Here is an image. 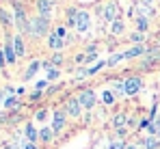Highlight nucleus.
I'll use <instances>...</instances> for the list:
<instances>
[{"instance_id": "nucleus-33", "label": "nucleus", "mask_w": 160, "mask_h": 149, "mask_svg": "<svg viewBox=\"0 0 160 149\" xmlns=\"http://www.w3.org/2000/svg\"><path fill=\"white\" fill-rule=\"evenodd\" d=\"M110 149H126V143H121V141H115V143L110 145Z\"/></svg>"}, {"instance_id": "nucleus-17", "label": "nucleus", "mask_w": 160, "mask_h": 149, "mask_svg": "<svg viewBox=\"0 0 160 149\" xmlns=\"http://www.w3.org/2000/svg\"><path fill=\"white\" fill-rule=\"evenodd\" d=\"M126 123H128V117H126V112H117V115H115V119H112V125L119 130V127H126Z\"/></svg>"}, {"instance_id": "nucleus-16", "label": "nucleus", "mask_w": 160, "mask_h": 149, "mask_svg": "<svg viewBox=\"0 0 160 149\" xmlns=\"http://www.w3.org/2000/svg\"><path fill=\"white\" fill-rule=\"evenodd\" d=\"M0 22H2L4 26H13L15 24V20L11 17V13H9L7 9H2V7H0Z\"/></svg>"}, {"instance_id": "nucleus-30", "label": "nucleus", "mask_w": 160, "mask_h": 149, "mask_svg": "<svg viewBox=\"0 0 160 149\" xmlns=\"http://www.w3.org/2000/svg\"><path fill=\"white\" fill-rule=\"evenodd\" d=\"M130 39H132V41L136 43V46H138V43H143V32H134V35L130 37Z\"/></svg>"}, {"instance_id": "nucleus-39", "label": "nucleus", "mask_w": 160, "mask_h": 149, "mask_svg": "<svg viewBox=\"0 0 160 149\" xmlns=\"http://www.w3.org/2000/svg\"><path fill=\"white\" fill-rule=\"evenodd\" d=\"M39 97H41V91H35V93L30 95V99H39Z\"/></svg>"}, {"instance_id": "nucleus-40", "label": "nucleus", "mask_w": 160, "mask_h": 149, "mask_svg": "<svg viewBox=\"0 0 160 149\" xmlns=\"http://www.w3.org/2000/svg\"><path fill=\"white\" fill-rule=\"evenodd\" d=\"M76 61H78V63H82V61H87V56H84V54H78V56H76Z\"/></svg>"}, {"instance_id": "nucleus-26", "label": "nucleus", "mask_w": 160, "mask_h": 149, "mask_svg": "<svg viewBox=\"0 0 160 149\" xmlns=\"http://www.w3.org/2000/svg\"><path fill=\"white\" fill-rule=\"evenodd\" d=\"M102 102H104L106 106H110V104L115 102V95H112L110 91H104V93H102Z\"/></svg>"}, {"instance_id": "nucleus-11", "label": "nucleus", "mask_w": 160, "mask_h": 149, "mask_svg": "<svg viewBox=\"0 0 160 149\" xmlns=\"http://www.w3.org/2000/svg\"><path fill=\"white\" fill-rule=\"evenodd\" d=\"M48 46H50L52 50H56V52H58V50L65 46V41H63V39H61L56 32H50V37H48Z\"/></svg>"}, {"instance_id": "nucleus-23", "label": "nucleus", "mask_w": 160, "mask_h": 149, "mask_svg": "<svg viewBox=\"0 0 160 149\" xmlns=\"http://www.w3.org/2000/svg\"><path fill=\"white\" fill-rule=\"evenodd\" d=\"M52 136H54V130H52V127H43V130H39V138H41V141H46V143H48V141H52Z\"/></svg>"}, {"instance_id": "nucleus-42", "label": "nucleus", "mask_w": 160, "mask_h": 149, "mask_svg": "<svg viewBox=\"0 0 160 149\" xmlns=\"http://www.w3.org/2000/svg\"><path fill=\"white\" fill-rule=\"evenodd\" d=\"M126 149H136V147H134V145H126Z\"/></svg>"}, {"instance_id": "nucleus-25", "label": "nucleus", "mask_w": 160, "mask_h": 149, "mask_svg": "<svg viewBox=\"0 0 160 149\" xmlns=\"http://www.w3.org/2000/svg\"><path fill=\"white\" fill-rule=\"evenodd\" d=\"M121 61H126V56H123V52H119V54H115V56H110L106 61V65L108 67H115L117 63H121Z\"/></svg>"}, {"instance_id": "nucleus-15", "label": "nucleus", "mask_w": 160, "mask_h": 149, "mask_svg": "<svg viewBox=\"0 0 160 149\" xmlns=\"http://www.w3.org/2000/svg\"><path fill=\"white\" fill-rule=\"evenodd\" d=\"M39 67H41V63H39V61H32V63L28 65L26 74H24V80H30L32 76H35V74H37V72H39Z\"/></svg>"}, {"instance_id": "nucleus-9", "label": "nucleus", "mask_w": 160, "mask_h": 149, "mask_svg": "<svg viewBox=\"0 0 160 149\" xmlns=\"http://www.w3.org/2000/svg\"><path fill=\"white\" fill-rule=\"evenodd\" d=\"M80 102L76 97H69L67 102H65V112L67 115H72V117H80Z\"/></svg>"}, {"instance_id": "nucleus-19", "label": "nucleus", "mask_w": 160, "mask_h": 149, "mask_svg": "<svg viewBox=\"0 0 160 149\" xmlns=\"http://www.w3.org/2000/svg\"><path fill=\"white\" fill-rule=\"evenodd\" d=\"M143 147H145V149H158L160 147L158 136H147V138L143 141Z\"/></svg>"}, {"instance_id": "nucleus-12", "label": "nucleus", "mask_w": 160, "mask_h": 149, "mask_svg": "<svg viewBox=\"0 0 160 149\" xmlns=\"http://www.w3.org/2000/svg\"><path fill=\"white\" fill-rule=\"evenodd\" d=\"M13 48H15V54H18V58H22V56L26 54V48H24V39H22L20 35H15V37H13Z\"/></svg>"}, {"instance_id": "nucleus-14", "label": "nucleus", "mask_w": 160, "mask_h": 149, "mask_svg": "<svg viewBox=\"0 0 160 149\" xmlns=\"http://www.w3.org/2000/svg\"><path fill=\"white\" fill-rule=\"evenodd\" d=\"M24 134H26L28 143H37V138H39V132L35 130V125H32V123H26V130H24Z\"/></svg>"}, {"instance_id": "nucleus-37", "label": "nucleus", "mask_w": 160, "mask_h": 149, "mask_svg": "<svg viewBox=\"0 0 160 149\" xmlns=\"http://www.w3.org/2000/svg\"><path fill=\"white\" fill-rule=\"evenodd\" d=\"M7 65V58H4V52L0 50V67H4Z\"/></svg>"}, {"instance_id": "nucleus-7", "label": "nucleus", "mask_w": 160, "mask_h": 149, "mask_svg": "<svg viewBox=\"0 0 160 149\" xmlns=\"http://www.w3.org/2000/svg\"><path fill=\"white\" fill-rule=\"evenodd\" d=\"M141 87H143V80L141 78H136V76L128 78L126 80V95H136L141 91Z\"/></svg>"}, {"instance_id": "nucleus-21", "label": "nucleus", "mask_w": 160, "mask_h": 149, "mask_svg": "<svg viewBox=\"0 0 160 149\" xmlns=\"http://www.w3.org/2000/svg\"><path fill=\"white\" fill-rule=\"evenodd\" d=\"M136 11H141V15H156V11L149 7V4H145V2H138V7H136Z\"/></svg>"}, {"instance_id": "nucleus-20", "label": "nucleus", "mask_w": 160, "mask_h": 149, "mask_svg": "<svg viewBox=\"0 0 160 149\" xmlns=\"http://www.w3.org/2000/svg\"><path fill=\"white\" fill-rule=\"evenodd\" d=\"M136 28H138V32H145L149 28V22H147L145 15H136Z\"/></svg>"}, {"instance_id": "nucleus-18", "label": "nucleus", "mask_w": 160, "mask_h": 149, "mask_svg": "<svg viewBox=\"0 0 160 149\" xmlns=\"http://www.w3.org/2000/svg\"><path fill=\"white\" fill-rule=\"evenodd\" d=\"M123 28H126V22L119 17V20H115V22H112V26H110V32H112V35H121V32H123Z\"/></svg>"}, {"instance_id": "nucleus-35", "label": "nucleus", "mask_w": 160, "mask_h": 149, "mask_svg": "<svg viewBox=\"0 0 160 149\" xmlns=\"http://www.w3.org/2000/svg\"><path fill=\"white\" fill-rule=\"evenodd\" d=\"M56 35L63 39V37H65V28H63V26H58V28H56Z\"/></svg>"}, {"instance_id": "nucleus-3", "label": "nucleus", "mask_w": 160, "mask_h": 149, "mask_svg": "<svg viewBox=\"0 0 160 149\" xmlns=\"http://www.w3.org/2000/svg\"><path fill=\"white\" fill-rule=\"evenodd\" d=\"M102 17L106 20V22H115V20H119V7H117V2H106L104 7H102Z\"/></svg>"}, {"instance_id": "nucleus-6", "label": "nucleus", "mask_w": 160, "mask_h": 149, "mask_svg": "<svg viewBox=\"0 0 160 149\" xmlns=\"http://www.w3.org/2000/svg\"><path fill=\"white\" fill-rule=\"evenodd\" d=\"M89 26H91V15H89V11H80L78 20H76V30H78V32H87Z\"/></svg>"}, {"instance_id": "nucleus-10", "label": "nucleus", "mask_w": 160, "mask_h": 149, "mask_svg": "<svg viewBox=\"0 0 160 149\" xmlns=\"http://www.w3.org/2000/svg\"><path fill=\"white\" fill-rule=\"evenodd\" d=\"M65 115H67V112H63V110H56V112H54V119H52L54 134H58V132L65 127Z\"/></svg>"}, {"instance_id": "nucleus-5", "label": "nucleus", "mask_w": 160, "mask_h": 149, "mask_svg": "<svg viewBox=\"0 0 160 149\" xmlns=\"http://www.w3.org/2000/svg\"><path fill=\"white\" fill-rule=\"evenodd\" d=\"M78 102H80L82 108H93V106H95V93H93L91 89H84L78 95Z\"/></svg>"}, {"instance_id": "nucleus-13", "label": "nucleus", "mask_w": 160, "mask_h": 149, "mask_svg": "<svg viewBox=\"0 0 160 149\" xmlns=\"http://www.w3.org/2000/svg\"><path fill=\"white\" fill-rule=\"evenodd\" d=\"M143 54H145V46H143V43H138V46H134V48H130V50H126V52H123V56H126V58L143 56Z\"/></svg>"}, {"instance_id": "nucleus-1", "label": "nucleus", "mask_w": 160, "mask_h": 149, "mask_svg": "<svg viewBox=\"0 0 160 149\" xmlns=\"http://www.w3.org/2000/svg\"><path fill=\"white\" fill-rule=\"evenodd\" d=\"M48 30H50V20H46V17H41V15L28 20L26 32L32 39H39V37H43V35H48Z\"/></svg>"}, {"instance_id": "nucleus-41", "label": "nucleus", "mask_w": 160, "mask_h": 149, "mask_svg": "<svg viewBox=\"0 0 160 149\" xmlns=\"http://www.w3.org/2000/svg\"><path fill=\"white\" fill-rule=\"evenodd\" d=\"M24 149H37V145H35V143H26V147Z\"/></svg>"}, {"instance_id": "nucleus-32", "label": "nucleus", "mask_w": 160, "mask_h": 149, "mask_svg": "<svg viewBox=\"0 0 160 149\" xmlns=\"http://www.w3.org/2000/svg\"><path fill=\"white\" fill-rule=\"evenodd\" d=\"M35 117H37V121H43V119L48 117V110H46V108H41V110H39V112H37Z\"/></svg>"}, {"instance_id": "nucleus-22", "label": "nucleus", "mask_w": 160, "mask_h": 149, "mask_svg": "<svg viewBox=\"0 0 160 149\" xmlns=\"http://www.w3.org/2000/svg\"><path fill=\"white\" fill-rule=\"evenodd\" d=\"M78 13H80V9H74V7H69V9H67V22H69L72 26H76Z\"/></svg>"}, {"instance_id": "nucleus-43", "label": "nucleus", "mask_w": 160, "mask_h": 149, "mask_svg": "<svg viewBox=\"0 0 160 149\" xmlns=\"http://www.w3.org/2000/svg\"><path fill=\"white\" fill-rule=\"evenodd\" d=\"M143 2H145V4H152V2H154V0H143Z\"/></svg>"}, {"instance_id": "nucleus-34", "label": "nucleus", "mask_w": 160, "mask_h": 149, "mask_svg": "<svg viewBox=\"0 0 160 149\" xmlns=\"http://www.w3.org/2000/svg\"><path fill=\"white\" fill-rule=\"evenodd\" d=\"M154 123V127H156V136H160V117L156 119V121H152Z\"/></svg>"}, {"instance_id": "nucleus-4", "label": "nucleus", "mask_w": 160, "mask_h": 149, "mask_svg": "<svg viewBox=\"0 0 160 149\" xmlns=\"http://www.w3.org/2000/svg\"><path fill=\"white\" fill-rule=\"evenodd\" d=\"M52 11H54V2H52V0H37V15L50 20Z\"/></svg>"}, {"instance_id": "nucleus-36", "label": "nucleus", "mask_w": 160, "mask_h": 149, "mask_svg": "<svg viewBox=\"0 0 160 149\" xmlns=\"http://www.w3.org/2000/svg\"><path fill=\"white\" fill-rule=\"evenodd\" d=\"M46 84H48V80H41V82H37V89H35V91H41Z\"/></svg>"}, {"instance_id": "nucleus-29", "label": "nucleus", "mask_w": 160, "mask_h": 149, "mask_svg": "<svg viewBox=\"0 0 160 149\" xmlns=\"http://www.w3.org/2000/svg\"><path fill=\"white\" fill-rule=\"evenodd\" d=\"M115 91H117L119 95H123V93H126V82H121V80H117V82H115Z\"/></svg>"}, {"instance_id": "nucleus-8", "label": "nucleus", "mask_w": 160, "mask_h": 149, "mask_svg": "<svg viewBox=\"0 0 160 149\" xmlns=\"http://www.w3.org/2000/svg\"><path fill=\"white\" fill-rule=\"evenodd\" d=\"M2 52H4L7 65H13V63L18 61V54H15V48H13V39H9V41L2 46Z\"/></svg>"}, {"instance_id": "nucleus-27", "label": "nucleus", "mask_w": 160, "mask_h": 149, "mask_svg": "<svg viewBox=\"0 0 160 149\" xmlns=\"http://www.w3.org/2000/svg\"><path fill=\"white\" fill-rule=\"evenodd\" d=\"M58 76H61V72H58L56 67H50V69H48V82H52V80H56Z\"/></svg>"}, {"instance_id": "nucleus-31", "label": "nucleus", "mask_w": 160, "mask_h": 149, "mask_svg": "<svg viewBox=\"0 0 160 149\" xmlns=\"http://www.w3.org/2000/svg\"><path fill=\"white\" fill-rule=\"evenodd\" d=\"M50 63H52V65H61V63H63V56H61V52H56V54H54Z\"/></svg>"}, {"instance_id": "nucleus-24", "label": "nucleus", "mask_w": 160, "mask_h": 149, "mask_svg": "<svg viewBox=\"0 0 160 149\" xmlns=\"http://www.w3.org/2000/svg\"><path fill=\"white\" fill-rule=\"evenodd\" d=\"M18 104H20V99L15 97V95H9V97L4 99V108H7V110H13V108H18Z\"/></svg>"}, {"instance_id": "nucleus-38", "label": "nucleus", "mask_w": 160, "mask_h": 149, "mask_svg": "<svg viewBox=\"0 0 160 149\" xmlns=\"http://www.w3.org/2000/svg\"><path fill=\"white\" fill-rule=\"evenodd\" d=\"M126 132H128V130H126V127H119V130H117V136H119V138H121V136H126Z\"/></svg>"}, {"instance_id": "nucleus-28", "label": "nucleus", "mask_w": 160, "mask_h": 149, "mask_svg": "<svg viewBox=\"0 0 160 149\" xmlns=\"http://www.w3.org/2000/svg\"><path fill=\"white\" fill-rule=\"evenodd\" d=\"M104 65H106V61H98V63H95L93 67H89V76H93L95 72H98V69H102Z\"/></svg>"}, {"instance_id": "nucleus-2", "label": "nucleus", "mask_w": 160, "mask_h": 149, "mask_svg": "<svg viewBox=\"0 0 160 149\" xmlns=\"http://www.w3.org/2000/svg\"><path fill=\"white\" fill-rule=\"evenodd\" d=\"M13 15H15V26L20 28V32H26V28H28L26 11H24V7L18 0H13Z\"/></svg>"}]
</instances>
